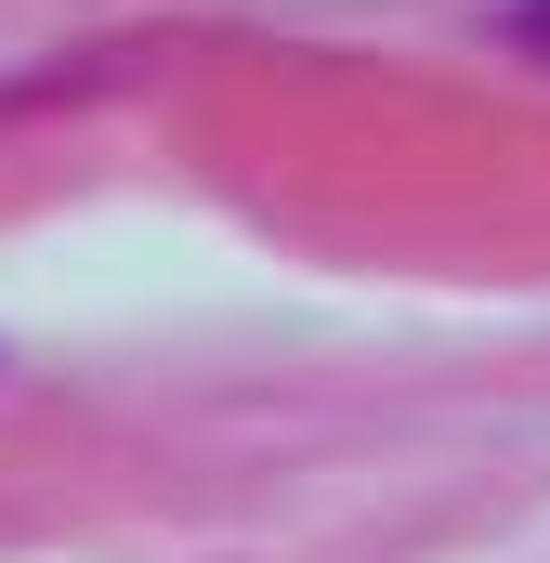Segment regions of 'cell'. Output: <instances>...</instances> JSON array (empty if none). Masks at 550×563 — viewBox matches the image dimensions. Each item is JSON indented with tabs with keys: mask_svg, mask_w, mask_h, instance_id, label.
I'll return each mask as SVG.
<instances>
[{
	"mask_svg": "<svg viewBox=\"0 0 550 563\" xmlns=\"http://www.w3.org/2000/svg\"><path fill=\"white\" fill-rule=\"evenodd\" d=\"M512 26H525V53H550V0H512Z\"/></svg>",
	"mask_w": 550,
	"mask_h": 563,
	"instance_id": "6da1fadb",
	"label": "cell"
}]
</instances>
